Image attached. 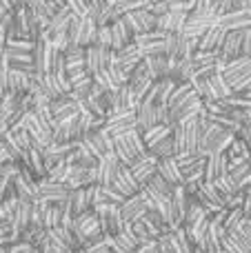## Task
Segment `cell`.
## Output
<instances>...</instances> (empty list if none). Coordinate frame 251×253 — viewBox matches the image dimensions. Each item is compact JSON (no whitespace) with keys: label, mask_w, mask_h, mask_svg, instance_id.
I'll return each mask as SVG.
<instances>
[{"label":"cell","mask_w":251,"mask_h":253,"mask_svg":"<svg viewBox=\"0 0 251 253\" xmlns=\"http://www.w3.org/2000/svg\"><path fill=\"white\" fill-rule=\"evenodd\" d=\"M111 62H114V51L100 44H89L84 47V69L89 76L98 74L102 69H109Z\"/></svg>","instance_id":"6"},{"label":"cell","mask_w":251,"mask_h":253,"mask_svg":"<svg viewBox=\"0 0 251 253\" xmlns=\"http://www.w3.org/2000/svg\"><path fill=\"white\" fill-rule=\"evenodd\" d=\"M87 253V251H84ZM89 253H111V249L109 247H100V249H96V251H89Z\"/></svg>","instance_id":"48"},{"label":"cell","mask_w":251,"mask_h":253,"mask_svg":"<svg viewBox=\"0 0 251 253\" xmlns=\"http://www.w3.org/2000/svg\"><path fill=\"white\" fill-rule=\"evenodd\" d=\"M147 184H149L151 189H156V191H158V193H163V196H171V191H173V187H171V184H169L167 180H163V178H160L158 173H156L154 178H151Z\"/></svg>","instance_id":"38"},{"label":"cell","mask_w":251,"mask_h":253,"mask_svg":"<svg viewBox=\"0 0 251 253\" xmlns=\"http://www.w3.org/2000/svg\"><path fill=\"white\" fill-rule=\"evenodd\" d=\"M243 56L251 58V29H247L243 36Z\"/></svg>","instance_id":"45"},{"label":"cell","mask_w":251,"mask_h":253,"mask_svg":"<svg viewBox=\"0 0 251 253\" xmlns=\"http://www.w3.org/2000/svg\"><path fill=\"white\" fill-rule=\"evenodd\" d=\"M76 126H78V135L83 138V135L91 133V131L102 129L105 126V118H100V116L91 114L87 109H80V114L76 116Z\"/></svg>","instance_id":"27"},{"label":"cell","mask_w":251,"mask_h":253,"mask_svg":"<svg viewBox=\"0 0 251 253\" xmlns=\"http://www.w3.org/2000/svg\"><path fill=\"white\" fill-rule=\"evenodd\" d=\"M147 11L151 13V16H165V13H169V4H167V0H149L147 2Z\"/></svg>","instance_id":"39"},{"label":"cell","mask_w":251,"mask_h":253,"mask_svg":"<svg viewBox=\"0 0 251 253\" xmlns=\"http://www.w3.org/2000/svg\"><path fill=\"white\" fill-rule=\"evenodd\" d=\"M247 31V29H245ZM245 31H227L225 40H222L220 49H218V58H220V67L225 62L234 60V58L243 56V36Z\"/></svg>","instance_id":"15"},{"label":"cell","mask_w":251,"mask_h":253,"mask_svg":"<svg viewBox=\"0 0 251 253\" xmlns=\"http://www.w3.org/2000/svg\"><path fill=\"white\" fill-rule=\"evenodd\" d=\"M91 84H93V78L89 74L80 76V78L71 80V89H69V96L74 98V100H84V98L91 93Z\"/></svg>","instance_id":"31"},{"label":"cell","mask_w":251,"mask_h":253,"mask_svg":"<svg viewBox=\"0 0 251 253\" xmlns=\"http://www.w3.org/2000/svg\"><path fill=\"white\" fill-rule=\"evenodd\" d=\"M136 253H163V251H160V247H158V240H149L138 247Z\"/></svg>","instance_id":"43"},{"label":"cell","mask_w":251,"mask_h":253,"mask_svg":"<svg viewBox=\"0 0 251 253\" xmlns=\"http://www.w3.org/2000/svg\"><path fill=\"white\" fill-rule=\"evenodd\" d=\"M120 13H131V11H138V9H145L149 0H109Z\"/></svg>","instance_id":"36"},{"label":"cell","mask_w":251,"mask_h":253,"mask_svg":"<svg viewBox=\"0 0 251 253\" xmlns=\"http://www.w3.org/2000/svg\"><path fill=\"white\" fill-rule=\"evenodd\" d=\"M171 131H173L171 125H154V126H149V129L142 131V140H145L147 149H149V147H154L156 142H160V140L169 138Z\"/></svg>","instance_id":"30"},{"label":"cell","mask_w":251,"mask_h":253,"mask_svg":"<svg viewBox=\"0 0 251 253\" xmlns=\"http://www.w3.org/2000/svg\"><path fill=\"white\" fill-rule=\"evenodd\" d=\"M111 51H118L125 44H129L133 40V34L129 29V25L125 22V18H118L116 22H111Z\"/></svg>","instance_id":"26"},{"label":"cell","mask_w":251,"mask_h":253,"mask_svg":"<svg viewBox=\"0 0 251 253\" xmlns=\"http://www.w3.org/2000/svg\"><path fill=\"white\" fill-rule=\"evenodd\" d=\"M20 165L25 167V169L29 171V173L34 175L36 180H40V178H44V175H47L44 156H42V151H40L38 147H34V144H31V147L20 156Z\"/></svg>","instance_id":"16"},{"label":"cell","mask_w":251,"mask_h":253,"mask_svg":"<svg viewBox=\"0 0 251 253\" xmlns=\"http://www.w3.org/2000/svg\"><path fill=\"white\" fill-rule=\"evenodd\" d=\"M222 173H227V153L225 151L209 153L207 160H205V180L213 182V180L220 178Z\"/></svg>","instance_id":"25"},{"label":"cell","mask_w":251,"mask_h":253,"mask_svg":"<svg viewBox=\"0 0 251 253\" xmlns=\"http://www.w3.org/2000/svg\"><path fill=\"white\" fill-rule=\"evenodd\" d=\"M213 184H216V189L220 191V196L222 198H227V196H234V193H238L240 189H238V184H236V180L231 178L229 173H222L220 178H216L213 180Z\"/></svg>","instance_id":"35"},{"label":"cell","mask_w":251,"mask_h":253,"mask_svg":"<svg viewBox=\"0 0 251 253\" xmlns=\"http://www.w3.org/2000/svg\"><path fill=\"white\" fill-rule=\"evenodd\" d=\"M69 165V162H67ZM67 189H80V187H89V184H96V167H80V165H69L67 169V178H65Z\"/></svg>","instance_id":"11"},{"label":"cell","mask_w":251,"mask_h":253,"mask_svg":"<svg viewBox=\"0 0 251 253\" xmlns=\"http://www.w3.org/2000/svg\"><path fill=\"white\" fill-rule=\"evenodd\" d=\"M80 142H83L84 149L96 158H102L105 153L114 151V135H111L105 126L98 129V131H91V133H87V135H83Z\"/></svg>","instance_id":"8"},{"label":"cell","mask_w":251,"mask_h":253,"mask_svg":"<svg viewBox=\"0 0 251 253\" xmlns=\"http://www.w3.org/2000/svg\"><path fill=\"white\" fill-rule=\"evenodd\" d=\"M36 182L38 180L20 165V171L11 178V184H13V191H16L18 200L20 202H34L36 200Z\"/></svg>","instance_id":"13"},{"label":"cell","mask_w":251,"mask_h":253,"mask_svg":"<svg viewBox=\"0 0 251 253\" xmlns=\"http://www.w3.org/2000/svg\"><path fill=\"white\" fill-rule=\"evenodd\" d=\"M156 173H158L163 180H167L171 187H178V184L185 182V175H182L180 167H178V162H176V158L173 156L171 158H160Z\"/></svg>","instance_id":"21"},{"label":"cell","mask_w":251,"mask_h":253,"mask_svg":"<svg viewBox=\"0 0 251 253\" xmlns=\"http://www.w3.org/2000/svg\"><path fill=\"white\" fill-rule=\"evenodd\" d=\"M76 236H78V242L80 247H83L84 240H89V238H96L102 233L100 229V220H98V213L93 209H87L83 211L80 215H76Z\"/></svg>","instance_id":"10"},{"label":"cell","mask_w":251,"mask_h":253,"mask_svg":"<svg viewBox=\"0 0 251 253\" xmlns=\"http://www.w3.org/2000/svg\"><path fill=\"white\" fill-rule=\"evenodd\" d=\"M225 34L227 31L220 29L218 25L209 27V29L196 40V51H218L220 44H222V40H225Z\"/></svg>","instance_id":"23"},{"label":"cell","mask_w":251,"mask_h":253,"mask_svg":"<svg viewBox=\"0 0 251 253\" xmlns=\"http://www.w3.org/2000/svg\"><path fill=\"white\" fill-rule=\"evenodd\" d=\"M173 158H176V162H178V167H180L185 178L191 173H196V171L205 169V160H207V156H203L200 151H194V153L182 151V153H176Z\"/></svg>","instance_id":"24"},{"label":"cell","mask_w":251,"mask_h":253,"mask_svg":"<svg viewBox=\"0 0 251 253\" xmlns=\"http://www.w3.org/2000/svg\"><path fill=\"white\" fill-rule=\"evenodd\" d=\"M245 196H247L249 200H251V187H247V189H245Z\"/></svg>","instance_id":"49"},{"label":"cell","mask_w":251,"mask_h":253,"mask_svg":"<svg viewBox=\"0 0 251 253\" xmlns=\"http://www.w3.org/2000/svg\"><path fill=\"white\" fill-rule=\"evenodd\" d=\"M173 133V131H171ZM149 153H154L156 158H171V156H176V149H173V138L169 135V138H165V140H160V142H156L154 147H149L147 149Z\"/></svg>","instance_id":"34"},{"label":"cell","mask_w":251,"mask_h":253,"mask_svg":"<svg viewBox=\"0 0 251 253\" xmlns=\"http://www.w3.org/2000/svg\"><path fill=\"white\" fill-rule=\"evenodd\" d=\"M191 198H194V200L198 202V205L203 207L209 215L218 213L220 209H225V198L220 196V191L216 189V184L207 182V180H203V182H200V187L196 189V193Z\"/></svg>","instance_id":"5"},{"label":"cell","mask_w":251,"mask_h":253,"mask_svg":"<svg viewBox=\"0 0 251 253\" xmlns=\"http://www.w3.org/2000/svg\"><path fill=\"white\" fill-rule=\"evenodd\" d=\"M67 196H69V189L62 182L49 180L47 175L36 182V200L42 202V205H62Z\"/></svg>","instance_id":"3"},{"label":"cell","mask_w":251,"mask_h":253,"mask_svg":"<svg viewBox=\"0 0 251 253\" xmlns=\"http://www.w3.org/2000/svg\"><path fill=\"white\" fill-rule=\"evenodd\" d=\"M0 253H7V247H0Z\"/></svg>","instance_id":"50"},{"label":"cell","mask_w":251,"mask_h":253,"mask_svg":"<svg viewBox=\"0 0 251 253\" xmlns=\"http://www.w3.org/2000/svg\"><path fill=\"white\" fill-rule=\"evenodd\" d=\"M109 187H114L123 198H129V196H133V193L140 191V184L136 182V178L131 175L129 167H125V165L118 169V173H116L114 182H111Z\"/></svg>","instance_id":"20"},{"label":"cell","mask_w":251,"mask_h":253,"mask_svg":"<svg viewBox=\"0 0 251 253\" xmlns=\"http://www.w3.org/2000/svg\"><path fill=\"white\" fill-rule=\"evenodd\" d=\"M220 76L231 91H251V58L238 56L220 67Z\"/></svg>","instance_id":"1"},{"label":"cell","mask_w":251,"mask_h":253,"mask_svg":"<svg viewBox=\"0 0 251 253\" xmlns=\"http://www.w3.org/2000/svg\"><path fill=\"white\" fill-rule=\"evenodd\" d=\"M0 100H2V96H0Z\"/></svg>","instance_id":"51"},{"label":"cell","mask_w":251,"mask_h":253,"mask_svg":"<svg viewBox=\"0 0 251 253\" xmlns=\"http://www.w3.org/2000/svg\"><path fill=\"white\" fill-rule=\"evenodd\" d=\"M120 160L118 156H116L114 151L105 153L102 158H98V165H96V184H100V187H109L111 182H114L116 173H118L120 169Z\"/></svg>","instance_id":"12"},{"label":"cell","mask_w":251,"mask_h":253,"mask_svg":"<svg viewBox=\"0 0 251 253\" xmlns=\"http://www.w3.org/2000/svg\"><path fill=\"white\" fill-rule=\"evenodd\" d=\"M156 169H158V158H156L154 153H149V151H147L145 156H140L131 167H129L131 175L136 178V182L140 184V187H145V184L154 178Z\"/></svg>","instance_id":"14"},{"label":"cell","mask_w":251,"mask_h":253,"mask_svg":"<svg viewBox=\"0 0 251 253\" xmlns=\"http://www.w3.org/2000/svg\"><path fill=\"white\" fill-rule=\"evenodd\" d=\"M220 29L225 31H245L251 29V9H240V11H231L218 18L216 22Z\"/></svg>","instance_id":"17"},{"label":"cell","mask_w":251,"mask_h":253,"mask_svg":"<svg viewBox=\"0 0 251 253\" xmlns=\"http://www.w3.org/2000/svg\"><path fill=\"white\" fill-rule=\"evenodd\" d=\"M29 215H31V202H18L16 211H13V215H11V227L16 229L18 233H22L29 227Z\"/></svg>","instance_id":"32"},{"label":"cell","mask_w":251,"mask_h":253,"mask_svg":"<svg viewBox=\"0 0 251 253\" xmlns=\"http://www.w3.org/2000/svg\"><path fill=\"white\" fill-rule=\"evenodd\" d=\"M125 22L129 25L131 34H145V31H151L156 29V16H151L147 9H138V11H131V13H125Z\"/></svg>","instance_id":"19"},{"label":"cell","mask_w":251,"mask_h":253,"mask_svg":"<svg viewBox=\"0 0 251 253\" xmlns=\"http://www.w3.org/2000/svg\"><path fill=\"white\" fill-rule=\"evenodd\" d=\"M20 125L27 129V133H29V138H31V142H34V147L44 149L47 144H51V142H53V133H51V129H49V126L44 125L42 120H40L38 116L34 114V111H27V114L22 116Z\"/></svg>","instance_id":"4"},{"label":"cell","mask_w":251,"mask_h":253,"mask_svg":"<svg viewBox=\"0 0 251 253\" xmlns=\"http://www.w3.org/2000/svg\"><path fill=\"white\" fill-rule=\"evenodd\" d=\"M187 207H189V196H187L185 187L178 184V187H173V191H171V229L182 227Z\"/></svg>","instance_id":"18"},{"label":"cell","mask_w":251,"mask_h":253,"mask_svg":"<svg viewBox=\"0 0 251 253\" xmlns=\"http://www.w3.org/2000/svg\"><path fill=\"white\" fill-rule=\"evenodd\" d=\"M7 162H16V160H13V158L9 156V151H7V149H4V144L0 142V167H2V165H7Z\"/></svg>","instance_id":"46"},{"label":"cell","mask_w":251,"mask_h":253,"mask_svg":"<svg viewBox=\"0 0 251 253\" xmlns=\"http://www.w3.org/2000/svg\"><path fill=\"white\" fill-rule=\"evenodd\" d=\"M120 213H123L125 222H136V220H140L142 215L147 213V207H145V200H142L140 193H133V196L125 198V202L120 205Z\"/></svg>","instance_id":"22"},{"label":"cell","mask_w":251,"mask_h":253,"mask_svg":"<svg viewBox=\"0 0 251 253\" xmlns=\"http://www.w3.org/2000/svg\"><path fill=\"white\" fill-rule=\"evenodd\" d=\"M20 240V233L11 227V222H0V247H9Z\"/></svg>","instance_id":"37"},{"label":"cell","mask_w":251,"mask_h":253,"mask_svg":"<svg viewBox=\"0 0 251 253\" xmlns=\"http://www.w3.org/2000/svg\"><path fill=\"white\" fill-rule=\"evenodd\" d=\"M131 231H133V236L138 238V242H140V245L154 240V238L149 236V231H147V227L142 224V220H136V222H131Z\"/></svg>","instance_id":"40"},{"label":"cell","mask_w":251,"mask_h":253,"mask_svg":"<svg viewBox=\"0 0 251 253\" xmlns=\"http://www.w3.org/2000/svg\"><path fill=\"white\" fill-rule=\"evenodd\" d=\"M93 44H100V47H107V49H111V27L107 25V27H98V31H96V42Z\"/></svg>","instance_id":"42"},{"label":"cell","mask_w":251,"mask_h":253,"mask_svg":"<svg viewBox=\"0 0 251 253\" xmlns=\"http://www.w3.org/2000/svg\"><path fill=\"white\" fill-rule=\"evenodd\" d=\"M60 220H62V205H44V211H42V227L44 229L58 227Z\"/></svg>","instance_id":"33"},{"label":"cell","mask_w":251,"mask_h":253,"mask_svg":"<svg viewBox=\"0 0 251 253\" xmlns=\"http://www.w3.org/2000/svg\"><path fill=\"white\" fill-rule=\"evenodd\" d=\"M142 60H145L147 69H149V76L154 80L167 78V74H169V56H167V53H158V56H145Z\"/></svg>","instance_id":"29"},{"label":"cell","mask_w":251,"mask_h":253,"mask_svg":"<svg viewBox=\"0 0 251 253\" xmlns=\"http://www.w3.org/2000/svg\"><path fill=\"white\" fill-rule=\"evenodd\" d=\"M236 135L231 131L222 129V126L213 125V123H205L203 129V140H200V153L203 156H209V153H216V151H225L229 147V142L234 140Z\"/></svg>","instance_id":"2"},{"label":"cell","mask_w":251,"mask_h":253,"mask_svg":"<svg viewBox=\"0 0 251 253\" xmlns=\"http://www.w3.org/2000/svg\"><path fill=\"white\" fill-rule=\"evenodd\" d=\"M105 129L109 131L114 138L118 135H125L129 131L138 129L136 126V111L125 109V111H109L105 118Z\"/></svg>","instance_id":"7"},{"label":"cell","mask_w":251,"mask_h":253,"mask_svg":"<svg viewBox=\"0 0 251 253\" xmlns=\"http://www.w3.org/2000/svg\"><path fill=\"white\" fill-rule=\"evenodd\" d=\"M0 2H2L7 9H16V7H20L22 4V0H0Z\"/></svg>","instance_id":"47"},{"label":"cell","mask_w":251,"mask_h":253,"mask_svg":"<svg viewBox=\"0 0 251 253\" xmlns=\"http://www.w3.org/2000/svg\"><path fill=\"white\" fill-rule=\"evenodd\" d=\"M96 31H98V25L91 20L89 16H83L80 18V29L76 34V40L74 44H80V47H89V44L96 42Z\"/></svg>","instance_id":"28"},{"label":"cell","mask_w":251,"mask_h":253,"mask_svg":"<svg viewBox=\"0 0 251 253\" xmlns=\"http://www.w3.org/2000/svg\"><path fill=\"white\" fill-rule=\"evenodd\" d=\"M169 9H185V11H189L191 9V0H167Z\"/></svg>","instance_id":"44"},{"label":"cell","mask_w":251,"mask_h":253,"mask_svg":"<svg viewBox=\"0 0 251 253\" xmlns=\"http://www.w3.org/2000/svg\"><path fill=\"white\" fill-rule=\"evenodd\" d=\"M7 253H40V249L34 245H29V242H25V240H18V242H13V245L7 247Z\"/></svg>","instance_id":"41"},{"label":"cell","mask_w":251,"mask_h":253,"mask_svg":"<svg viewBox=\"0 0 251 253\" xmlns=\"http://www.w3.org/2000/svg\"><path fill=\"white\" fill-rule=\"evenodd\" d=\"M165 40H167V31H160V29H151V31H145V34L133 36V42L142 51V58L165 53Z\"/></svg>","instance_id":"9"}]
</instances>
